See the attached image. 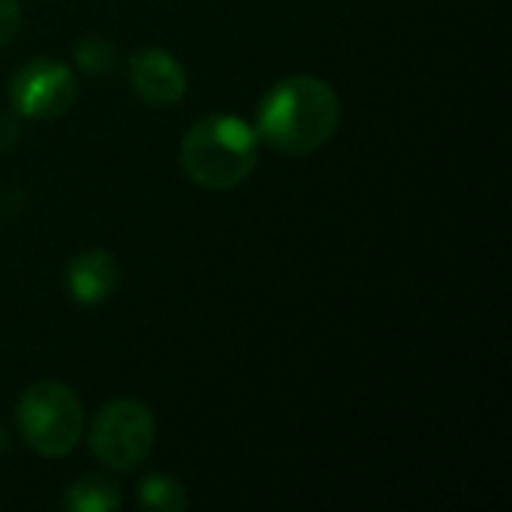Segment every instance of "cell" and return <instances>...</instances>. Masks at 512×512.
I'll return each mask as SVG.
<instances>
[{"mask_svg": "<svg viewBox=\"0 0 512 512\" xmlns=\"http://www.w3.org/2000/svg\"><path fill=\"white\" fill-rule=\"evenodd\" d=\"M339 123L342 102L324 78L288 75L264 93L255 132L285 156H309L336 135Z\"/></svg>", "mask_w": 512, "mask_h": 512, "instance_id": "1", "label": "cell"}, {"mask_svg": "<svg viewBox=\"0 0 512 512\" xmlns=\"http://www.w3.org/2000/svg\"><path fill=\"white\" fill-rule=\"evenodd\" d=\"M156 441V423L153 414L135 402V399H117L108 402L90 429V447L99 462H105L111 471H132L138 468Z\"/></svg>", "mask_w": 512, "mask_h": 512, "instance_id": "4", "label": "cell"}, {"mask_svg": "<svg viewBox=\"0 0 512 512\" xmlns=\"http://www.w3.org/2000/svg\"><path fill=\"white\" fill-rule=\"evenodd\" d=\"M138 501L141 507L156 512H183L186 510V489L165 477V474H156V477H147L138 489Z\"/></svg>", "mask_w": 512, "mask_h": 512, "instance_id": "9", "label": "cell"}, {"mask_svg": "<svg viewBox=\"0 0 512 512\" xmlns=\"http://www.w3.org/2000/svg\"><path fill=\"white\" fill-rule=\"evenodd\" d=\"M258 132L234 114L198 120L180 144V165L204 189H234L258 165Z\"/></svg>", "mask_w": 512, "mask_h": 512, "instance_id": "2", "label": "cell"}, {"mask_svg": "<svg viewBox=\"0 0 512 512\" xmlns=\"http://www.w3.org/2000/svg\"><path fill=\"white\" fill-rule=\"evenodd\" d=\"M129 81L132 90L147 105H177L186 96V69L165 48H141L129 57Z\"/></svg>", "mask_w": 512, "mask_h": 512, "instance_id": "6", "label": "cell"}, {"mask_svg": "<svg viewBox=\"0 0 512 512\" xmlns=\"http://www.w3.org/2000/svg\"><path fill=\"white\" fill-rule=\"evenodd\" d=\"M117 261L102 252V249H90L72 258L69 270H66V285L75 303L81 306H99L105 303L114 288H117Z\"/></svg>", "mask_w": 512, "mask_h": 512, "instance_id": "7", "label": "cell"}, {"mask_svg": "<svg viewBox=\"0 0 512 512\" xmlns=\"http://www.w3.org/2000/svg\"><path fill=\"white\" fill-rule=\"evenodd\" d=\"M75 60L84 72L90 75H102L108 72L114 63H117V51L108 39L102 36H84L78 45H75Z\"/></svg>", "mask_w": 512, "mask_h": 512, "instance_id": "10", "label": "cell"}, {"mask_svg": "<svg viewBox=\"0 0 512 512\" xmlns=\"http://www.w3.org/2000/svg\"><path fill=\"white\" fill-rule=\"evenodd\" d=\"M120 501H123V495H120L117 483H111L99 474H87L66 489L63 507L72 512H114L120 507Z\"/></svg>", "mask_w": 512, "mask_h": 512, "instance_id": "8", "label": "cell"}, {"mask_svg": "<svg viewBox=\"0 0 512 512\" xmlns=\"http://www.w3.org/2000/svg\"><path fill=\"white\" fill-rule=\"evenodd\" d=\"M21 24V6L18 0H0V45H6Z\"/></svg>", "mask_w": 512, "mask_h": 512, "instance_id": "11", "label": "cell"}, {"mask_svg": "<svg viewBox=\"0 0 512 512\" xmlns=\"http://www.w3.org/2000/svg\"><path fill=\"white\" fill-rule=\"evenodd\" d=\"M78 81L69 66L54 60H30L9 81V102L21 117L54 120L72 108Z\"/></svg>", "mask_w": 512, "mask_h": 512, "instance_id": "5", "label": "cell"}, {"mask_svg": "<svg viewBox=\"0 0 512 512\" xmlns=\"http://www.w3.org/2000/svg\"><path fill=\"white\" fill-rule=\"evenodd\" d=\"M21 441L42 459L69 456L84 432V405L72 387L60 381H39L18 399Z\"/></svg>", "mask_w": 512, "mask_h": 512, "instance_id": "3", "label": "cell"}]
</instances>
